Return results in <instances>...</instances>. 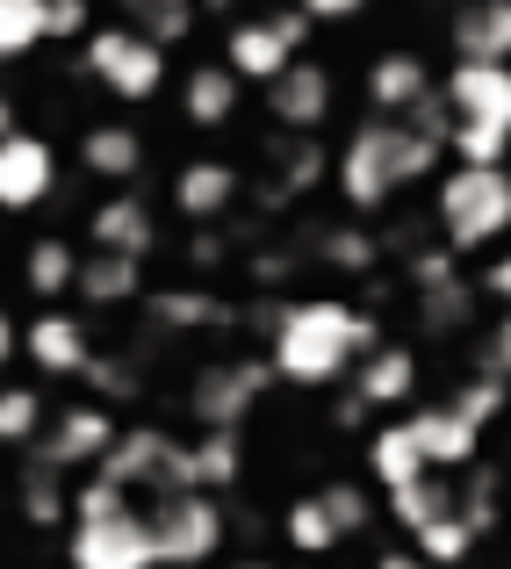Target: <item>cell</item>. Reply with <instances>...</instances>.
Here are the masks:
<instances>
[{"mask_svg": "<svg viewBox=\"0 0 511 569\" xmlns=\"http://www.w3.org/2000/svg\"><path fill=\"white\" fill-rule=\"evenodd\" d=\"M37 43H51V8L43 0H0V66L29 58Z\"/></svg>", "mask_w": 511, "mask_h": 569, "instance_id": "836d02e7", "label": "cell"}, {"mask_svg": "<svg viewBox=\"0 0 511 569\" xmlns=\"http://www.w3.org/2000/svg\"><path fill=\"white\" fill-rule=\"evenodd\" d=\"M310 43V14L303 8H274V14H246L223 37V66L238 72V87H274L281 72L303 58Z\"/></svg>", "mask_w": 511, "mask_h": 569, "instance_id": "52a82bcc", "label": "cell"}, {"mask_svg": "<svg viewBox=\"0 0 511 569\" xmlns=\"http://www.w3.org/2000/svg\"><path fill=\"white\" fill-rule=\"evenodd\" d=\"M447 403H454V411L469 418L475 432H490V426H498V418L511 411V389H504L498 376H483V368H475V376L461 382V389H454V397H447Z\"/></svg>", "mask_w": 511, "mask_h": 569, "instance_id": "d590c367", "label": "cell"}, {"mask_svg": "<svg viewBox=\"0 0 511 569\" xmlns=\"http://www.w3.org/2000/svg\"><path fill=\"white\" fill-rule=\"evenodd\" d=\"M144 541L152 569H202L223 556V505L209 490H167L144 505Z\"/></svg>", "mask_w": 511, "mask_h": 569, "instance_id": "5b68a950", "label": "cell"}, {"mask_svg": "<svg viewBox=\"0 0 511 569\" xmlns=\"http://www.w3.org/2000/svg\"><path fill=\"white\" fill-rule=\"evenodd\" d=\"M389 527H403V533H425L440 512H454V476H418V483H403V490H389Z\"/></svg>", "mask_w": 511, "mask_h": 569, "instance_id": "f1b7e54d", "label": "cell"}, {"mask_svg": "<svg viewBox=\"0 0 511 569\" xmlns=\"http://www.w3.org/2000/svg\"><path fill=\"white\" fill-rule=\"evenodd\" d=\"M281 533H289L295 556H332V548H345V533H339L332 505H324L318 490H303V498H295L289 512H281Z\"/></svg>", "mask_w": 511, "mask_h": 569, "instance_id": "f546056e", "label": "cell"}, {"mask_svg": "<svg viewBox=\"0 0 511 569\" xmlns=\"http://www.w3.org/2000/svg\"><path fill=\"white\" fill-rule=\"evenodd\" d=\"M469 310H475V296H469V281H461V274L418 289V325H425V332H461V325H469Z\"/></svg>", "mask_w": 511, "mask_h": 569, "instance_id": "e575fe53", "label": "cell"}, {"mask_svg": "<svg viewBox=\"0 0 511 569\" xmlns=\"http://www.w3.org/2000/svg\"><path fill=\"white\" fill-rule=\"evenodd\" d=\"M14 353H22V347H14V325H8V310H0V376H8Z\"/></svg>", "mask_w": 511, "mask_h": 569, "instance_id": "ee69618b", "label": "cell"}, {"mask_svg": "<svg viewBox=\"0 0 511 569\" xmlns=\"http://www.w3.org/2000/svg\"><path fill=\"white\" fill-rule=\"evenodd\" d=\"M87 238H94L87 252H109V260H138L144 267L159 252V209L144 202L138 188H116V194H101V202H94Z\"/></svg>", "mask_w": 511, "mask_h": 569, "instance_id": "4fadbf2b", "label": "cell"}, {"mask_svg": "<svg viewBox=\"0 0 511 569\" xmlns=\"http://www.w3.org/2000/svg\"><path fill=\"white\" fill-rule=\"evenodd\" d=\"M14 347H22L29 361H37V376H51V382H72V376L94 368V332H87L80 310H37V318L14 332Z\"/></svg>", "mask_w": 511, "mask_h": 569, "instance_id": "7c38bea8", "label": "cell"}, {"mask_svg": "<svg viewBox=\"0 0 511 569\" xmlns=\"http://www.w3.org/2000/svg\"><path fill=\"white\" fill-rule=\"evenodd\" d=\"M274 173H281V181L267 188V202L281 209V202H295V194H310L324 181V144L318 138H281L274 144Z\"/></svg>", "mask_w": 511, "mask_h": 569, "instance_id": "4dcf8cb0", "label": "cell"}, {"mask_svg": "<svg viewBox=\"0 0 511 569\" xmlns=\"http://www.w3.org/2000/svg\"><path fill=\"white\" fill-rule=\"evenodd\" d=\"M295 8L310 14V29H324V22H353V14L368 8V0H295Z\"/></svg>", "mask_w": 511, "mask_h": 569, "instance_id": "ab89813d", "label": "cell"}, {"mask_svg": "<svg viewBox=\"0 0 511 569\" xmlns=\"http://www.w3.org/2000/svg\"><path fill=\"white\" fill-rule=\"evenodd\" d=\"M318 498L332 505V519H339V533H345V541L374 527V498H368V483H324Z\"/></svg>", "mask_w": 511, "mask_h": 569, "instance_id": "74e56055", "label": "cell"}, {"mask_svg": "<svg viewBox=\"0 0 511 569\" xmlns=\"http://www.w3.org/2000/svg\"><path fill=\"white\" fill-rule=\"evenodd\" d=\"M332 109H339V80L318 58H295V66L267 87V123H274L281 138H318V130L332 123Z\"/></svg>", "mask_w": 511, "mask_h": 569, "instance_id": "8fae6325", "label": "cell"}, {"mask_svg": "<svg viewBox=\"0 0 511 569\" xmlns=\"http://www.w3.org/2000/svg\"><path fill=\"white\" fill-rule=\"evenodd\" d=\"M238 569H267V562H238Z\"/></svg>", "mask_w": 511, "mask_h": 569, "instance_id": "681fc988", "label": "cell"}, {"mask_svg": "<svg viewBox=\"0 0 511 569\" xmlns=\"http://www.w3.org/2000/svg\"><path fill=\"white\" fill-rule=\"evenodd\" d=\"M87 8H94V0H87Z\"/></svg>", "mask_w": 511, "mask_h": 569, "instance_id": "f907efd6", "label": "cell"}, {"mask_svg": "<svg viewBox=\"0 0 511 569\" xmlns=\"http://www.w3.org/2000/svg\"><path fill=\"white\" fill-rule=\"evenodd\" d=\"M267 382H274L267 353H217V361L194 368V382H188V411L202 418L209 432H238V426L252 418V403L267 397Z\"/></svg>", "mask_w": 511, "mask_h": 569, "instance_id": "ba28073f", "label": "cell"}, {"mask_svg": "<svg viewBox=\"0 0 511 569\" xmlns=\"http://www.w3.org/2000/svg\"><path fill=\"white\" fill-rule=\"evenodd\" d=\"M368 569H425V562H418V556H411V548H389V556H374Z\"/></svg>", "mask_w": 511, "mask_h": 569, "instance_id": "7bdbcfd3", "label": "cell"}, {"mask_svg": "<svg viewBox=\"0 0 511 569\" xmlns=\"http://www.w3.org/2000/svg\"><path fill=\"white\" fill-rule=\"evenodd\" d=\"M194 0H123V29H138L144 43H159V51H173V43L194 37Z\"/></svg>", "mask_w": 511, "mask_h": 569, "instance_id": "83f0119b", "label": "cell"}, {"mask_svg": "<svg viewBox=\"0 0 511 569\" xmlns=\"http://www.w3.org/2000/svg\"><path fill=\"white\" fill-rule=\"evenodd\" d=\"M382 347V325L345 296H295L274 310V339H267V368L274 382L295 389H332L345 382L368 353Z\"/></svg>", "mask_w": 511, "mask_h": 569, "instance_id": "6da1fadb", "label": "cell"}, {"mask_svg": "<svg viewBox=\"0 0 511 569\" xmlns=\"http://www.w3.org/2000/svg\"><path fill=\"white\" fill-rule=\"evenodd\" d=\"M483 296H498V303L511 310V252H498V260H490V274H483Z\"/></svg>", "mask_w": 511, "mask_h": 569, "instance_id": "b9f144b4", "label": "cell"}, {"mask_svg": "<svg viewBox=\"0 0 511 569\" xmlns=\"http://www.w3.org/2000/svg\"><path fill=\"white\" fill-rule=\"evenodd\" d=\"M116 411L101 397H87V403H51V418H43V432H37V447H29V461H43V469H58V476H94L101 469V455L116 447Z\"/></svg>", "mask_w": 511, "mask_h": 569, "instance_id": "9c48e42d", "label": "cell"}, {"mask_svg": "<svg viewBox=\"0 0 511 569\" xmlns=\"http://www.w3.org/2000/svg\"><path fill=\"white\" fill-rule=\"evenodd\" d=\"M238 109H246V87H238V72L223 66V58L180 72V123L188 130H209V138H217V130L238 123Z\"/></svg>", "mask_w": 511, "mask_h": 569, "instance_id": "d6986e66", "label": "cell"}, {"mask_svg": "<svg viewBox=\"0 0 511 569\" xmlns=\"http://www.w3.org/2000/svg\"><path fill=\"white\" fill-rule=\"evenodd\" d=\"M14 498H22V519H29V527H66V519H72V483L58 469H43V461H29V469H22Z\"/></svg>", "mask_w": 511, "mask_h": 569, "instance_id": "1f68e13d", "label": "cell"}, {"mask_svg": "<svg viewBox=\"0 0 511 569\" xmlns=\"http://www.w3.org/2000/svg\"><path fill=\"white\" fill-rule=\"evenodd\" d=\"M94 476L116 483V490H152V498H167V490H188V447L159 426H123Z\"/></svg>", "mask_w": 511, "mask_h": 569, "instance_id": "30bf717a", "label": "cell"}, {"mask_svg": "<svg viewBox=\"0 0 511 569\" xmlns=\"http://www.w3.org/2000/svg\"><path fill=\"white\" fill-rule=\"evenodd\" d=\"M483 376H498V382H511V310H504L498 339H490V353H483Z\"/></svg>", "mask_w": 511, "mask_h": 569, "instance_id": "60d3db41", "label": "cell"}, {"mask_svg": "<svg viewBox=\"0 0 511 569\" xmlns=\"http://www.w3.org/2000/svg\"><path fill=\"white\" fill-rule=\"evenodd\" d=\"M72 281H80V246L72 238H37L22 252V289L43 296L51 310H58V296H72Z\"/></svg>", "mask_w": 511, "mask_h": 569, "instance_id": "d4e9b609", "label": "cell"}, {"mask_svg": "<svg viewBox=\"0 0 511 569\" xmlns=\"http://www.w3.org/2000/svg\"><path fill=\"white\" fill-rule=\"evenodd\" d=\"M51 194H58V144L37 130H14L0 144V209L22 217V209H43Z\"/></svg>", "mask_w": 511, "mask_h": 569, "instance_id": "9a60e30c", "label": "cell"}, {"mask_svg": "<svg viewBox=\"0 0 511 569\" xmlns=\"http://www.w3.org/2000/svg\"><path fill=\"white\" fill-rule=\"evenodd\" d=\"M223 8H231V0H194V14H223Z\"/></svg>", "mask_w": 511, "mask_h": 569, "instance_id": "7dc6e473", "label": "cell"}, {"mask_svg": "<svg viewBox=\"0 0 511 569\" xmlns=\"http://www.w3.org/2000/svg\"><path fill=\"white\" fill-rule=\"evenodd\" d=\"M80 72L101 87V94L130 101V109L167 94V51H159V43H144L138 29H123V22L87 29V37H80Z\"/></svg>", "mask_w": 511, "mask_h": 569, "instance_id": "8992f818", "label": "cell"}, {"mask_svg": "<svg viewBox=\"0 0 511 569\" xmlns=\"http://www.w3.org/2000/svg\"><path fill=\"white\" fill-rule=\"evenodd\" d=\"M360 94H368V109L374 116H403V109H418V101L432 94V66L418 51H374L368 58V72H360Z\"/></svg>", "mask_w": 511, "mask_h": 569, "instance_id": "44dd1931", "label": "cell"}, {"mask_svg": "<svg viewBox=\"0 0 511 569\" xmlns=\"http://www.w3.org/2000/svg\"><path fill=\"white\" fill-rule=\"evenodd\" d=\"M238 476H246V447H238V432H202V440L188 447V490H231Z\"/></svg>", "mask_w": 511, "mask_h": 569, "instance_id": "4316f807", "label": "cell"}, {"mask_svg": "<svg viewBox=\"0 0 511 569\" xmlns=\"http://www.w3.org/2000/svg\"><path fill=\"white\" fill-rule=\"evenodd\" d=\"M144 159H152V138H144L130 116H101V123L80 130V173H87V181H109V194L138 188Z\"/></svg>", "mask_w": 511, "mask_h": 569, "instance_id": "5bb4252c", "label": "cell"}, {"mask_svg": "<svg viewBox=\"0 0 511 569\" xmlns=\"http://www.w3.org/2000/svg\"><path fill=\"white\" fill-rule=\"evenodd\" d=\"M43 418H51V403L37 382H0V447H37Z\"/></svg>", "mask_w": 511, "mask_h": 569, "instance_id": "d6a6232c", "label": "cell"}, {"mask_svg": "<svg viewBox=\"0 0 511 569\" xmlns=\"http://www.w3.org/2000/svg\"><path fill=\"white\" fill-rule=\"evenodd\" d=\"M440 101H447L454 123L511 130V66H454L440 80Z\"/></svg>", "mask_w": 511, "mask_h": 569, "instance_id": "ac0fdd59", "label": "cell"}, {"mask_svg": "<svg viewBox=\"0 0 511 569\" xmlns=\"http://www.w3.org/2000/svg\"><path fill=\"white\" fill-rule=\"evenodd\" d=\"M411 397H418V347L382 339V347L353 368V403L360 411H403Z\"/></svg>", "mask_w": 511, "mask_h": 569, "instance_id": "ffe728a7", "label": "cell"}, {"mask_svg": "<svg viewBox=\"0 0 511 569\" xmlns=\"http://www.w3.org/2000/svg\"><path fill=\"white\" fill-rule=\"evenodd\" d=\"M440 144H425L418 130H403L397 116H368V123L345 130L339 159H332V181H339V202L360 209V217H374V209H389L403 188L432 181L440 173Z\"/></svg>", "mask_w": 511, "mask_h": 569, "instance_id": "7a4b0ae2", "label": "cell"}, {"mask_svg": "<svg viewBox=\"0 0 511 569\" xmlns=\"http://www.w3.org/2000/svg\"><path fill=\"white\" fill-rule=\"evenodd\" d=\"M66 569H152V541H144V512L130 505V490L72 483V519H66Z\"/></svg>", "mask_w": 511, "mask_h": 569, "instance_id": "3957f363", "label": "cell"}, {"mask_svg": "<svg viewBox=\"0 0 511 569\" xmlns=\"http://www.w3.org/2000/svg\"><path fill=\"white\" fill-rule=\"evenodd\" d=\"M87 310H123L144 296V267L138 260H109V252H80V281H72Z\"/></svg>", "mask_w": 511, "mask_h": 569, "instance_id": "cb8c5ba5", "label": "cell"}, {"mask_svg": "<svg viewBox=\"0 0 511 569\" xmlns=\"http://www.w3.org/2000/svg\"><path fill=\"white\" fill-rule=\"evenodd\" d=\"M14 130H22V123H14V101H8V94H0V144H8V138H14Z\"/></svg>", "mask_w": 511, "mask_h": 569, "instance_id": "bcb514c9", "label": "cell"}, {"mask_svg": "<svg viewBox=\"0 0 511 569\" xmlns=\"http://www.w3.org/2000/svg\"><path fill=\"white\" fill-rule=\"evenodd\" d=\"M447 51L454 66H511V0H454Z\"/></svg>", "mask_w": 511, "mask_h": 569, "instance_id": "e0dca14e", "label": "cell"}, {"mask_svg": "<svg viewBox=\"0 0 511 569\" xmlns=\"http://www.w3.org/2000/svg\"><path fill=\"white\" fill-rule=\"evenodd\" d=\"M504 418H511V411H504Z\"/></svg>", "mask_w": 511, "mask_h": 569, "instance_id": "816d5d0a", "label": "cell"}, {"mask_svg": "<svg viewBox=\"0 0 511 569\" xmlns=\"http://www.w3.org/2000/svg\"><path fill=\"white\" fill-rule=\"evenodd\" d=\"M447 252H490L498 238H511V167H447L440 194H432Z\"/></svg>", "mask_w": 511, "mask_h": 569, "instance_id": "277c9868", "label": "cell"}, {"mask_svg": "<svg viewBox=\"0 0 511 569\" xmlns=\"http://www.w3.org/2000/svg\"><path fill=\"white\" fill-rule=\"evenodd\" d=\"M425 8H454V0H425Z\"/></svg>", "mask_w": 511, "mask_h": 569, "instance_id": "c3c4849f", "label": "cell"}, {"mask_svg": "<svg viewBox=\"0 0 511 569\" xmlns=\"http://www.w3.org/2000/svg\"><path fill=\"white\" fill-rule=\"evenodd\" d=\"M144 303H152V318L167 325V332H209V325H231V303L209 296V289H188V281H180V289H152Z\"/></svg>", "mask_w": 511, "mask_h": 569, "instance_id": "484cf974", "label": "cell"}, {"mask_svg": "<svg viewBox=\"0 0 511 569\" xmlns=\"http://www.w3.org/2000/svg\"><path fill=\"white\" fill-rule=\"evenodd\" d=\"M87 382H94L101 397H130V389H138V368H123V361H109V353H94V368H87Z\"/></svg>", "mask_w": 511, "mask_h": 569, "instance_id": "f35d334b", "label": "cell"}, {"mask_svg": "<svg viewBox=\"0 0 511 569\" xmlns=\"http://www.w3.org/2000/svg\"><path fill=\"white\" fill-rule=\"evenodd\" d=\"M217 260H223V246H217V238L202 231V238H194V267H217Z\"/></svg>", "mask_w": 511, "mask_h": 569, "instance_id": "f6af8a7d", "label": "cell"}, {"mask_svg": "<svg viewBox=\"0 0 511 569\" xmlns=\"http://www.w3.org/2000/svg\"><path fill=\"white\" fill-rule=\"evenodd\" d=\"M403 426H411V440H418V455H425L432 476H461V469H475V455H483V432H475L447 397L440 403H418Z\"/></svg>", "mask_w": 511, "mask_h": 569, "instance_id": "2e32d148", "label": "cell"}, {"mask_svg": "<svg viewBox=\"0 0 511 569\" xmlns=\"http://www.w3.org/2000/svg\"><path fill=\"white\" fill-rule=\"evenodd\" d=\"M318 260H324V267H339V274H368V267L382 260V238H368L360 223H339V231H324V238H318Z\"/></svg>", "mask_w": 511, "mask_h": 569, "instance_id": "8d00e7d4", "label": "cell"}, {"mask_svg": "<svg viewBox=\"0 0 511 569\" xmlns=\"http://www.w3.org/2000/svg\"><path fill=\"white\" fill-rule=\"evenodd\" d=\"M360 461H368V483L382 490V498H389V490H403V483H418V476H432L403 418H389V426H374V432H368V447H360Z\"/></svg>", "mask_w": 511, "mask_h": 569, "instance_id": "603a6c76", "label": "cell"}, {"mask_svg": "<svg viewBox=\"0 0 511 569\" xmlns=\"http://www.w3.org/2000/svg\"><path fill=\"white\" fill-rule=\"evenodd\" d=\"M238 194H246V173L231 167V159H188V167L173 173V209L188 223H217L238 209Z\"/></svg>", "mask_w": 511, "mask_h": 569, "instance_id": "7402d4cb", "label": "cell"}]
</instances>
